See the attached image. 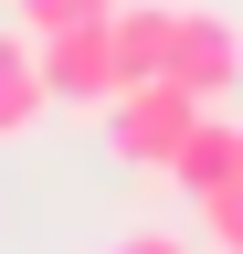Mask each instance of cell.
I'll list each match as a JSON object with an SVG mask.
<instances>
[{"mask_svg": "<svg viewBox=\"0 0 243 254\" xmlns=\"http://www.w3.org/2000/svg\"><path fill=\"white\" fill-rule=\"evenodd\" d=\"M191 127H201V95L180 74H138V85L106 95V148H116V170H138V180H169V159H180Z\"/></svg>", "mask_w": 243, "mask_h": 254, "instance_id": "1", "label": "cell"}, {"mask_svg": "<svg viewBox=\"0 0 243 254\" xmlns=\"http://www.w3.org/2000/svg\"><path fill=\"white\" fill-rule=\"evenodd\" d=\"M43 85H53V106H85V117H106V95L127 85V64H116V21L43 32Z\"/></svg>", "mask_w": 243, "mask_h": 254, "instance_id": "2", "label": "cell"}, {"mask_svg": "<svg viewBox=\"0 0 243 254\" xmlns=\"http://www.w3.org/2000/svg\"><path fill=\"white\" fill-rule=\"evenodd\" d=\"M169 74L191 85L201 106H222V95L243 85V21H233V11H211V0H201V11L180 0V43H169Z\"/></svg>", "mask_w": 243, "mask_h": 254, "instance_id": "3", "label": "cell"}, {"mask_svg": "<svg viewBox=\"0 0 243 254\" xmlns=\"http://www.w3.org/2000/svg\"><path fill=\"white\" fill-rule=\"evenodd\" d=\"M53 117V85H43V43L32 32H0V138H32V127Z\"/></svg>", "mask_w": 243, "mask_h": 254, "instance_id": "4", "label": "cell"}, {"mask_svg": "<svg viewBox=\"0 0 243 254\" xmlns=\"http://www.w3.org/2000/svg\"><path fill=\"white\" fill-rule=\"evenodd\" d=\"M233 170H243V117L201 106V127H191V138H180V159H169V190H191V201H201V190H222Z\"/></svg>", "mask_w": 243, "mask_h": 254, "instance_id": "5", "label": "cell"}, {"mask_svg": "<svg viewBox=\"0 0 243 254\" xmlns=\"http://www.w3.org/2000/svg\"><path fill=\"white\" fill-rule=\"evenodd\" d=\"M116 64H127V85L138 74H169V43H180V0H116Z\"/></svg>", "mask_w": 243, "mask_h": 254, "instance_id": "6", "label": "cell"}, {"mask_svg": "<svg viewBox=\"0 0 243 254\" xmlns=\"http://www.w3.org/2000/svg\"><path fill=\"white\" fill-rule=\"evenodd\" d=\"M201 244H211V254H243V170H233L222 190H201Z\"/></svg>", "mask_w": 243, "mask_h": 254, "instance_id": "7", "label": "cell"}, {"mask_svg": "<svg viewBox=\"0 0 243 254\" xmlns=\"http://www.w3.org/2000/svg\"><path fill=\"white\" fill-rule=\"evenodd\" d=\"M106 11H116V0H11V21L32 32V43H43V32H74V21H106Z\"/></svg>", "mask_w": 243, "mask_h": 254, "instance_id": "8", "label": "cell"}, {"mask_svg": "<svg viewBox=\"0 0 243 254\" xmlns=\"http://www.w3.org/2000/svg\"><path fill=\"white\" fill-rule=\"evenodd\" d=\"M106 254H201L191 233H159V222H148V233H127V244H106Z\"/></svg>", "mask_w": 243, "mask_h": 254, "instance_id": "9", "label": "cell"}]
</instances>
